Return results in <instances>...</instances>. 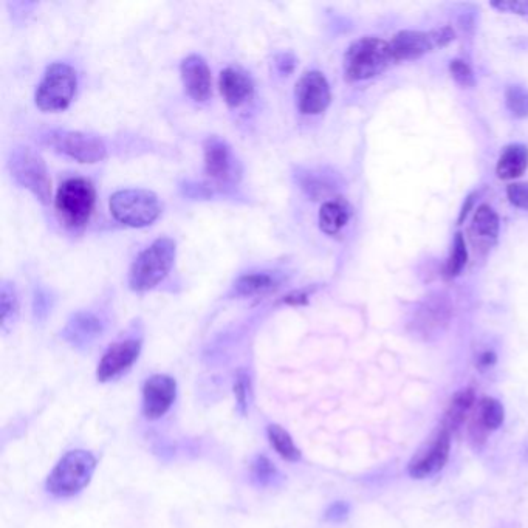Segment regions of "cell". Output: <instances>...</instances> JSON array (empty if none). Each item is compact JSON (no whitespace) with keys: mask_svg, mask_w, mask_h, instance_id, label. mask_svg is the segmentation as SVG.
Segmentation results:
<instances>
[{"mask_svg":"<svg viewBox=\"0 0 528 528\" xmlns=\"http://www.w3.org/2000/svg\"><path fill=\"white\" fill-rule=\"evenodd\" d=\"M268 440L275 448L276 453L288 462H298L301 459V451L296 448L295 442L285 429L278 425H270L267 429Z\"/></svg>","mask_w":528,"mask_h":528,"instance_id":"obj_25","label":"cell"},{"mask_svg":"<svg viewBox=\"0 0 528 528\" xmlns=\"http://www.w3.org/2000/svg\"><path fill=\"white\" fill-rule=\"evenodd\" d=\"M474 197H476V194H471V196L465 199V205H463L462 211H460L459 223H462L463 219H467L468 213H470L474 205Z\"/></svg>","mask_w":528,"mask_h":528,"instance_id":"obj_39","label":"cell"},{"mask_svg":"<svg viewBox=\"0 0 528 528\" xmlns=\"http://www.w3.org/2000/svg\"><path fill=\"white\" fill-rule=\"evenodd\" d=\"M349 219V205L344 200H329L319 210V228L329 236L340 233Z\"/></svg>","mask_w":528,"mask_h":528,"instance_id":"obj_24","label":"cell"},{"mask_svg":"<svg viewBox=\"0 0 528 528\" xmlns=\"http://www.w3.org/2000/svg\"><path fill=\"white\" fill-rule=\"evenodd\" d=\"M505 104L516 118L528 117V90L522 86H510L505 90Z\"/></svg>","mask_w":528,"mask_h":528,"instance_id":"obj_29","label":"cell"},{"mask_svg":"<svg viewBox=\"0 0 528 528\" xmlns=\"http://www.w3.org/2000/svg\"><path fill=\"white\" fill-rule=\"evenodd\" d=\"M110 213L126 227H149L162 214V203L148 189H121L110 197Z\"/></svg>","mask_w":528,"mask_h":528,"instance_id":"obj_3","label":"cell"},{"mask_svg":"<svg viewBox=\"0 0 528 528\" xmlns=\"http://www.w3.org/2000/svg\"><path fill=\"white\" fill-rule=\"evenodd\" d=\"M0 310H2V329L7 332L13 326L19 313L18 293H16V288L8 282H4L0 290Z\"/></svg>","mask_w":528,"mask_h":528,"instance_id":"obj_27","label":"cell"},{"mask_svg":"<svg viewBox=\"0 0 528 528\" xmlns=\"http://www.w3.org/2000/svg\"><path fill=\"white\" fill-rule=\"evenodd\" d=\"M296 101L301 114H323L332 101V92L326 76L318 70L304 73L296 84Z\"/></svg>","mask_w":528,"mask_h":528,"instance_id":"obj_12","label":"cell"},{"mask_svg":"<svg viewBox=\"0 0 528 528\" xmlns=\"http://www.w3.org/2000/svg\"><path fill=\"white\" fill-rule=\"evenodd\" d=\"M8 169L22 188L28 191L42 203L52 199V180L48 175L47 166L38 152L31 148H14L8 157Z\"/></svg>","mask_w":528,"mask_h":528,"instance_id":"obj_7","label":"cell"},{"mask_svg":"<svg viewBox=\"0 0 528 528\" xmlns=\"http://www.w3.org/2000/svg\"><path fill=\"white\" fill-rule=\"evenodd\" d=\"M394 62L389 42L367 36L347 48L344 55V75L349 81H366L380 75Z\"/></svg>","mask_w":528,"mask_h":528,"instance_id":"obj_2","label":"cell"},{"mask_svg":"<svg viewBox=\"0 0 528 528\" xmlns=\"http://www.w3.org/2000/svg\"><path fill=\"white\" fill-rule=\"evenodd\" d=\"M103 323L93 313L79 312L73 315L62 336L79 349L89 346L103 333Z\"/></svg>","mask_w":528,"mask_h":528,"instance_id":"obj_19","label":"cell"},{"mask_svg":"<svg viewBox=\"0 0 528 528\" xmlns=\"http://www.w3.org/2000/svg\"><path fill=\"white\" fill-rule=\"evenodd\" d=\"M140 352V340H124L120 341V343L112 344L107 349L106 354L103 355V358H101L100 364H98L96 377L103 383L115 380L138 360Z\"/></svg>","mask_w":528,"mask_h":528,"instance_id":"obj_15","label":"cell"},{"mask_svg":"<svg viewBox=\"0 0 528 528\" xmlns=\"http://www.w3.org/2000/svg\"><path fill=\"white\" fill-rule=\"evenodd\" d=\"M78 75L66 62H55L45 70L36 90V106L44 112L66 110L75 98Z\"/></svg>","mask_w":528,"mask_h":528,"instance_id":"obj_6","label":"cell"},{"mask_svg":"<svg viewBox=\"0 0 528 528\" xmlns=\"http://www.w3.org/2000/svg\"><path fill=\"white\" fill-rule=\"evenodd\" d=\"M501 228V220L498 213L490 205H480L474 214L473 225H471V237L477 244L490 248L496 242Z\"/></svg>","mask_w":528,"mask_h":528,"instance_id":"obj_21","label":"cell"},{"mask_svg":"<svg viewBox=\"0 0 528 528\" xmlns=\"http://www.w3.org/2000/svg\"><path fill=\"white\" fill-rule=\"evenodd\" d=\"M219 87L223 100L231 107H239L247 103L254 93L251 76L236 67H228L220 73Z\"/></svg>","mask_w":528,"mask_h":528,"instance_id":"obj_18","label":"cell"},{"mask_svg":"<svg viewBox=\"0 0 528 528\" xmlns=\"http://www.w3.org/2000/svg\"><path fill=\"white\" fill-rule=\"evenodd\" d=\"M45 143L55 151L79 163H98L107 155L104 141L96 135L79 131H52L45 135Z\"/></svg>","mask_w":528,"mask_h":528,"instance_id":"obj_10","label":"cell"},{"mask_svg":"<svg viewBox=\"0 0 528 528\" xmlns=\"http://www.w3.org/2000/svg\"><path fill=\"white\" fill-rule=\"evenodd\" d=\"M309 301V293L307 290H296V292L290 293L285 296L284 302L288 306H304Z\"/></svg>","mask_w":528,"mask_h":528,"instance_id":"obj_37","label":"cell"},{"mask_svg":"<svg viewBox=\"0 0 528 528\" xmlns=\"http://www.w3.org/2000/svg\"><path fill=\"white\" fill-rule=\"evenodd\" d=\"M276 67L282 75H290L295 70L296 58L293 53H281L276 56Z\"/></svg>","mask_w":528,"mask_h":528,"instance_id":"obj_36","label":"cell"},{"mask_svg":"<svg viewBox=\"0 0 528 528\" xmlns=\"http://www.w3.org/2000/svg\"><path fill=\"white\" fill-rule=\"evenodd\" d=\"M48 312V306H47V298L45 296H42L41 293H38L35 298V313L38 318H44L45 315H47Z\"/></svg>","mask_w":528,"mask_h":528,"instance_id":"obj_38","label":"cell"},{"mask_svg":"<svg viewBox=\"0 0 528 528\" xmlns=\"http://www.w3.org/2000/svg\"><path fill=\"white\" fill-rule=\"evenodd\" d=\"M468 262L467 244L462 233H457L454 237L453 247H451L450 258L446 261L445 276L448 279L457 278L462 273Z\"/></svg>","mask_w":528,"mask_h":528,"instance_id":"obj_28","label":"cell"},{"mask_svg":"<svg viewBox=\"0 0 528 528\" xmlns=\"http://www.w3.org/2000/svg\"><path fill=\"white\" fill-rule=\"evenodd\" d=\"M450 451L451 432L442 428L425 450L415 454L414 459L409 463V476L412 479H426V477L436 476L445 468L446 462L450 459Z\"/></svg>","mask_w":528,"mask_h":528,"instance_id":"obj_11","label":"cell"},{"mask_svg":"<svg viewBox=\"0 0 528 528\" xmlns=\"http://www.w3.org/2000/svg\"><path fill=\"white\" fill-rule=\"evenodd\" d=\"M205 174L217 183L233 182L236 179L237 163L227 141L210 137L203 144Z\"/></svg>","mask_w":528,"mask_h":528,"instance_id":"obj_13","label":"cell"},{"mask_svg":"<svg viewBox=\"0 0 528 528\" xmlns=\"http://www.w3.org/2000/svg\"><path fill=\"white\" fill-rule=\"evenodd\" d=\"M450 72L454 81L462 87H473L474 84H476L473 70H471V67L468 66L467 62L462 61V59H453V61H451Z\"/></svg>","mask_w":528,"mask_h":528,"instance_id":"obj_31","label":"cell"},{"mask_svg":"<svg viewBox=\"0 0 528 528\" xmlns=\"http://www.w3.org/2000/svg\"><path fill=\"white\" fill-rule=\"evenodd\" d=\"M279 287H281V276L275 271H253L240 276L234 282L233 292L240 298H251V296L268 295Z\"/></svg>","mask_w":528,"mask_h":528,"instance_id":"obj_20","label":"cell"},{"mask_svg":"<svg viewBox=\"0 0 528 528\" xmlns=\"http://www.w3.org/2000/svg\"><path fill=\"white\" fill-rule=\"evenodd\" d=\"M96 459L87 451H70L59 460L47 479V490L56 498H70L89 485Z\"/></svg>","mask_w":528,"mask_h":528,"instance_id":"obj_4","label":"cell"},{"mask_svg":"<svg viewBox=\"0 0 528 528\" xmlns=\"http://www.w3.org/2000/svg\"><path fill=\"white\" fill-rule=\"evenodd\" d=\"M96 192L89 180L75 177L66 180L56 192V211L72 230H83L95 210Z\"/></svg>","mask_w":528,"mask_h":528,"instance_id":"obj_5","label":"cell"},{"mask_svg":"<svg viewBox=\"0 0 528 528\" xmlns=\"http://www.w3.org/2000/svg\"><path fill=\"white\" fill-rule=\"evenodd\" d=\"M183 86L192 100L197 103H205L211 96V70L205 59L199 55H189L183 59L180 66Z\"/></svg>","mask_w":528,"mask_h":528,"instance_id":"obj_17","label":"cell"},{"mask_svg":"<svg viewBox=\"0 0 528 528\" xmlns=\"http://www.w3.org/2000/svg\"><path fill=\"white\" fill-rule=\"evenodd\" d=\"M498 363V355L491 349L480 352L476 357V367L480 372L490 371L494 364Z\"/></svg>","mask_w":528,"mask_h":528,"instance_id":"obj_35","label":"cell"},{"mask_svg":"<svg viewBox=\"0 0 528 528\" xmlns=\"http://www.w3.org/2000/svg\"><path fill=\"white\" fill-rule=\"evenodd\" d=\"M491 7L499 11L519 14V16H528V2H493Z\"/></svg>","mask_w":528,"mask_h":528,"instance_id":"obj_34","label":"cell"},{"mask_svg":"<svg viewBox=\"0 0 528 528\" xmlns=\"http://www.w3.org/2000/svg\"><path fill=\"white\" fill-rule=\"evenodd\" d=\"M507 197L515 208L528 211V183H513L508 186Z\"/></svg>","mask_w":528,"mask_h":528,"instance_id":"obj_32","label":"cell"},{"mask_svg":"<svg viewBox=\"0 0 528 528\" xmlns=\"http://www.w3.org/2000/svg\"><path fill=\"white\" fill-rule=\"evenodd\" d=\"M177 245L171 237H160L141 251L129 271V285L134 292H148L165 281L174 267Z\"/></svg>","mask_w":528,"mask_h":528,"instance_id":"obj_1","label":"cell"},{"mask_svg":"<svg viewBox=\"0 0 528 528\" xmlns=\"http://www.w3.org/2000/svg\"><path fill=\"white\" fill-rule=\"evenodd\" d=\"M528 168V148L524 144H508L502 149L496 166V174L501 180H515Z\"/></svg>","mask_w":528,"mask_h":528,"instance_id":"obj_22","label":"cell"},{"mask_svg":"<svg viewBox=\"0 0 528 528\" xmlns=\"http://www.w3.org/2000/svg\"><path fill=\"white\" fill-rule=\"evenodd\" d=\"M251 479L258 487H275L281 480V473L270 459L258 456L251 462Z\"/></svg>","mask_w":528,"mask_h":528,"instance_id":"obj_26","label":"cell"},{"mask_svg":"<svg viewBox=\"0 0 528 528\" xmlns=\"http://www.w3.org/2000/svg\"><path fill=\"white\" fill-rule=\"evenodd\" d=\"M505 420V409L496 398L484 397L477 403L470 422V439L476 448L484 445L488 434L498 431Z\"/></svg>","mask_w":528,"mask_h":528,"instance_id":"obj_16","label":"cell"},{"mask_svg":"<svg viewBox=\"0 0 528 528\" xmlns=\"http://www.w3.org/2000/svg\"><path fill=\"white\" fill-rule=\"evenodd\" d=\"M250 391V377H248L247 372H237L236 383H234V395H236L237 409H239V412L242 415H245L248 412V405H250Z\"/></svg>","mask_w":528,"mask_h":528,"instance_id":"obj_30","label":"cell"},{"mask_svg":"<svg viewBox=\"0 0 528 528\" xmlns=\"http://www.w3.org/2000/svg\"><path fill=\"white\" fill-rule=\"evenodd\" d=\"M349 513L350 505L347 504V502L338 501L333 502V504L327 508L324 518H326V521L329 522H343L349 518Z\"/></svg>","mask_w":528,"mask_h":528,"instance_id":"obj_33","label":"cell"},{"mask_svg":"<svg viewBox=\"0 0 528 528\" xmlns=\"http://www.w3.org/2000/svg\"><path fill=\"white\" fill-rule=\"evenodd\" d=\"M177 383L169 375H154L144 383L143 414L149 420L162 419L174 405Z\"/></svg>","mask_w":528,"mask_h":528,"instance_id":"obj_14","label":"cell"},{"mask_svg":"<svg viewBox=\"0 0 528 528\" xmlns=\"http://www.w3.org/2000/svg\"><path fill=\"white\" fill-rule=\"evenodd\" d=\"M453 318V306L448 296L432 293L426 296L412 316L411 330L423 341H434L445 333Z\"/></svg>","mask_w":528,"mask_h":528,"instance_id":"obj_9","label":"cell"},{"mask_svg":"<svg viewBox=\"0 0 528 528\" xmlns=\"http://www.w3.org/2000/svg\"><path fill=\"white\" fill-rule=\"evenodd\" d=\"M474 405H476L474 389L467 388L456 392L451 398L450 405L446 408L442 428L448 429L450 432L457 431L467 420L468 414L473 411Z\"/></svg>","mask_w":528,"mask_h":528,"instance_id":"obj_23","label":"cell"},{"mask_svg":"<svg viewBox=\"0 0 528 528\" xmlns=\"http://www.w3.org/2000/svg\"><path fill=\"white\" fill-rule=\"evenodd\" d=\"M456 38L453 28L440 27L431 31H400L389 42L392 58L395 61H412L422 58L426 53H431L436 48L450 45Z\"/></svg>","mask_w":528,"mask_h":528,"instance_id":"obj_8","label":"cell"}]
</instances>
